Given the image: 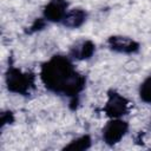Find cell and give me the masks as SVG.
Returning <instances> with one entry per match:
<instances>
[{
    "mask_svg": "<svg viewBox=\"0 0 151 151\" xmlns=\"http://www.w3.org/2000/svg\"><path fill=\"white\" fill-rule=\"evenodd\" d=\"M40 78L45 87L54 93L76 99L84 90L86 79L80 74L67 57L54 55L44 63Z\"/></svg>",
    "mask_w": 151,
    "mask_h": 151,
    "instance_id": "6da1fadb",
    "label": "cell"
},
{
    "mask_svg": "<svg viewBox=\"0 0 151 151\" xmlns=\"http://www.w3.org/2000/svg\"><path fill=\"white\" fill-rule=\"evenodd\" d=\"M34 78L31 72H22L14 66H9L6 72V85L8 91L27 96L34 88Z\"/></svg>",
    "mask_w": 151,
    "mask_h": 151,
    "instance_id": "7a4b0ae2",
    "label": "cell"
},
{
    "mask_svg": "<svg viewBox=\"0 0 151 151\" xmlns=\"http://www.w3.org/2000/svg\"><path fill=\"white\" fill-rule=\"evenodd\" d=\"M129 100L116 91H109L104 112L110 118H120L129 111Z\"/></svg>",
    "mask_w": 151,
    "mask_h": 151,
    "instance_id": "3957f363",
    "label": "cell"
},
{
    "mask_svg": "<svg viewBox=\"0 0 151 151\" xmlns=\"http://www.w3.org/2000/svg\"><path fill=\"white\" fill-rule=\"evenodd\" d=\"M129 124L119 118H112L103 129V140L107 145L117 144L127 132Z\"/></svg>",
    "mask_w": 151,
    "mask_h": 151,
    "instance_id": "277c9868",
    "label": "cell"
},
{
    "mask_svg": "<svg viewBox=\"0 0 151 151\" xmlns=\"http://www.w3.org/2000/svg\"><path fill=\"white\" fill-rule=\"evenodd\" d=\"M107 45L109 47L118 53H125V54H131L136 53L139 50V44L129 38V37H122V35H112L107 39Z\"/></svg>",
    "mask_w": 151,
    "mask_h": 151,
    "instance_id": "5b68a950",
    "label": "cell"
},
{
    "mask_svg": "<svg viewBox=\"0 0 151 151\" xmlns=\"http://www.w3.org/2000/svg\"><path fill=\"white\" fill-rule=\"evenodd\" d=\"M68 4L66 0H50L44 8V18L51 22H61Z\"/></svg>",
    "mask_w": 151,
    "mask_h": 151,
    "instance_id": "8992f818",
    "label": "cell"
},
{
    "mask_svg": "<svg viewBox=\"0 0 151 151\" xmlns=\"http://www.w3.org/2000/svg\"><path fill=\"white\" fill-rule=\"evenodd\" d=\"M94 51H96V45L91 40H80L71 47L68 55L76 60H85L91 58Z\"/></svg>",
    "mask_w": 151,
    "mask_h": 151,
    "instance_id": "52a82bcc",
    "label": "cell"
},
{
    "mask_svg": "<svg viewBox=\"0 0 151 151\" xmlns=\"http://www.w3.org/2000/svg\"><path fill=\"white\" fill-rule=\"evenodd\" d=\"M86 18H87V13L84 9L73 8L66 12L61 24L68 28H78L86 21Z\"/></svg>",
    "mask_w": 151,
    "mask_h": 151,
    "instance_id": "ba28073f",
    "label": "cell"
},
{
    "mask_svg": "<svg viewBox=\"0 0 151 151\" xmlns=\"http://www.w3.org/2000/svg\"><path fill=\"white\" fill-rule=\"evenodd\" d=\"M91 146V138L90 136L85 134V136H81L74 140H72L68 145H66L64 147V150H73V151H83V150H86Z\"/></svg>",
    "mask_w": 151,
    "mask_h": 151,
    "instance_id": "9c48e42d",
    "label": "cell"
},
{
    "mask_svg": "<svg viewBox=\"0 0 151 151\" xmlns=\"http://www.w3.org/2000/svg\"><path fill=\"white\" fill-rule=\"evenodd\" d=\"M139 97L144 103L151 104V76H149L139 87Z\"/></svg>",
    "mask_w": 151,
    "mask_h": 151,
    "instance_id": "30bf717a",
    "label": "cell"
},
{
    "mask_svg": "<svg viewBox=\"0 0 151 151\" xmlns=\"http://www.w3.org/2000/svg\"><path fill=\"white\" fill-rule=\"evenodd\" d=\"M45 20H46V19H37L35 22L31 26L29 32H34V31H39V29L44 28V27H45Z\"/></svg>",
    "mask_w": 151,
    "mask_h": 151,
    "instance_id": "8fae6325",
    "label": "cell"
},
{
    "mask_svg": "<svg viewBox=\"0 0 151 151\" xmlns=\"http://www.w3.org/2000/svg\"><path fill=\"white\" fill-rule=\"evenodd\" d=\"M13 122V114H12V112H4L2 114H1V125L4 126L5 124H7V123H12Z\"/></svg>",
    "mask_w": 151,
    "mask_h": 151,
    "instance_id": "7c38bea8",
    "label": "cell"
}]
</instances>
